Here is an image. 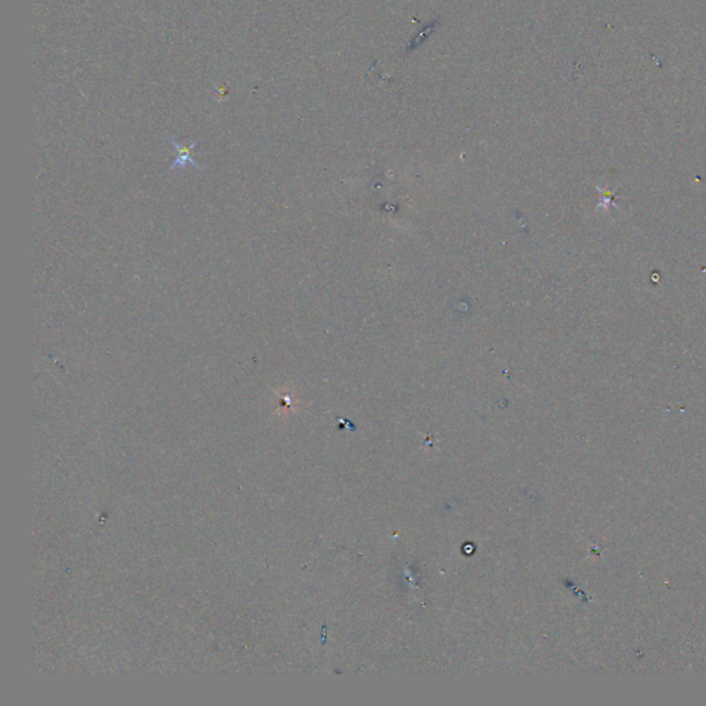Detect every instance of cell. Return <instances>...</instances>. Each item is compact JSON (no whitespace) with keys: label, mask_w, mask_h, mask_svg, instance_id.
Segmentation results:
<instances>
[{"label":"cell","mask_w":706,"mask_h":706,"mask_svg":"<svg viewBox=\"0 0 706 706\" xmlns=\"http://www.w3.org/2000/svg\"><path fill=\"white\" fill-rule=\"evenodd\" d=\"M167 140L170 141V143L173 145L174 148V152H176V159L173 162V165L169 167V170L166 173H172L174 172L176 169L178 170H184L188 165H192L195 169L198 170H202V167L196 163V160L193 159L192 153H193V149L195 146L198 145V141L189 142V143H185V145H181L172 137H167Z\"/></svg>","instance_id":"6da1fadb"}]
</instances>
